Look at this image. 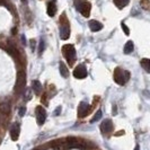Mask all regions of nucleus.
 <instances>
[{
  "label": "nucleus",
  "mask_w": 150,
  "mask_h": 150,
  "mask_svg": "<svg viewBox=\"0 0 150 150\" xmlns=\"http://www.w3.org/2000/svg\"><path fill=\"white\" fill-rule=\"evenodd\" d=\"M113 77H114L115 83H117V85H120V86H123L130 79V74H129V71H127V70H122L121 68H116L114 70Z\"/></svg>",
  "instance_id": "f257e3e1"
},
{
  "label": "nucleus",
  "mask_w": 150,
  "mask_h": 150,
  "mask_svg": "<svg viewBox=\"0 0 150 150\" xmlns=\"http://www.w3.org/2000/svg\"><path fill=\"white\" fill-rule=\"evenodd\" d=\"M75 6H76V9H77L83 17H89L90 9H91L90 2L86 1V0H75Z\"/></svg>",
  "instance_id": "f03ea898"
},
{
  "label": "nucleus",
  "mask_w": 150,
  "mask_h": 150,
  "mask_svg": "<svg viewBox=\"0 0 150 150\" xmlns=\"http://www.w3.org/2000/svg\"><path fill=\"white\" fill-rule=\"evenodd\" d=\"M62 53L63 57L66 58V60L69 62V64H74V62L76 60V50L74 47V45L71 44H66L62 46Z\"/></svg>",
  "instance_id": "7ed1b4c3"
},
{
  "label": "nucleus",
  "mask_w": 150,
  "mask_h": 150,
  "mask_svg": "<svg viewBox=\"0 0 150 150\" xmlns=\"http://www.w3.org/2000/svg\"><path fill=\"white\" fill-rule=\"evenodd\" d=\"M25 85H26V75H25V71L19 70L18 71V75H17V81L15 85V94L16 95H19L24 91L25 88Z\"/></svg>",
  "instance_id": "20e7f679"
},
{
  "label": "nucleus",
  "mask_w": 150,
  "mask_h": 150,
  "mask_svg": "<svg viewBox=\"0 0 150 150\" xmlns=\"http://www.w3.org/2000/svg\"><path fill=\"white\" fill-rule=\"evenodd\" d=\"M70 36V25L66 19H62L60 24V38L62 40H68Z\"/></svg>",
  "instance_id": "39448f33"
},
{
  "label": "nucleus",
  "mask_w": 150,
  "mask_h": 150,
  "mask_svg": "<svg viewBox=\"0 0 150 150\" xmlns=\"http://www.w3.org/2000/svg\"><path fill=\"white\" fill-rule=\"evenodd\" d=\"M45 120H46V111L44 110V107L38 106L36 107V121H38V125L44 124Z\"/></svg>",
  "instance_id": "423d86ee"
},
{
  "label": "nucleus",
  "mask_w": 150,
  "mask_h": 150,
  "mask_svg": "<svg viewBox=\"0 0 150 150\" xmlns=\"http://www.w3.org/2000/svg\"><path fill=\"white\" fill-rule=\"evenodd\" d=\"M74 76H75V78H77V79H83V78L87 77V69L83 64H79L78 67L75 68Z\"/></svg>",
  "instance_id": "0eeeda50"
},
{
  "label": "nucleus",
  "mask_w": 150,
  "mask_h": 150,
  "mask_svg": "<svg viewBox=\"0 0 150 150\" xmlns=\"http://www.w3.org/2000/svg\"><path fill=\"white\" fill-rule=\"evenodd\" d=\"M90 106L86 102H81L78 106V116L79 117H85L88 113H89Z\"/></svg>",
  "instance_id": "6e6552de"
},
{
  "label": "nucleus",
  "mask_w": 150,
  "mask_h": 150,
  "mask_svg": "<svg viewBox=\"0 0 150 150\" xmlns=\"http://www.w3.org/2000/svg\"><path fill=\"white\" fill-rule=\"evenodd\" d=\"M113 128H114V125H113L112 120H108V119L103 121V123L100 124V130L103 133H111L113 131Z\"/></svg>",
  "instance_id": "1a4fd4ad"
},
{
  "label": "nucleus",
  "mask_w": 150,
  "mask_h": 150,
  "mask_svg": "<svg viewBox=\"0 0 150 150\" xmlns=\"http://www.w3.org/2000/svg\"><path fill=\"white\" fill-rule=\"evenodd\" d=\"M19 133H21V127L18 123H14L10 128V137H11V140H18L19 138Z\"/></svg>",
  "instance_id": "9d476101"
},
{
  "label": "nucleus",
  "mask_w": 150,
  "mask_h": 150,
  "mask_svg": "<svg viewBox=\"0 0 150 150\" xmlns=\"http://www.w3.org/2000/svg\"><path fill=\"white\" fill-rule=\"evenodd\" d=\"M89 28L91 32H99L103 28V25H102V23L97 22V21H90Z\"/></svg>",
  "instance_id": "9b49d317"
},
{
  "label": "nucleus",
  "mask_w": 150,
  "mask_h": 150,
  "mask_svg": "<svg viewBox=\"0 0 150 150\" xmlns=\"http://www.w3.org/2000/svg\"><path fill=\"white\" fill-rule=\"evenodd\" d=\"M47 15L51 16V17H53V16L55 15V13H57V6H55V4L54 2H49L47 4Z\"/></svg>",
  "instance_id": "f8f14e48"
},
{
  "label": "nucleus",
  "mask_w": 150,
  "mask_h": 150,
  "mask_svg": "<svg viewBox=\"0 0 150 150\" xmlns=\"http://www.w3.org/2000/svg\"><path fill=\"white\" fill-rule=\"evenodd\" d=\"M32 87H33V90H34V93H35L36 95H40V94H41V91H42V85H41V83H40L38 80H33Z\"/></svg>",
  "instance_id": "ddd939ff"
},
{
  "label": "nucleus",
  "mask_w": 150,
  "mask_h": 150,
  "mask_svg": "<svg viewBox=\"0 0 150 150\" xmlns=\"http://www.w3.org/2000/svg\"><path fill=\"white\" fill-rule=\"evenodd\" d=\"M59 71H60V75L62 76L63 78H68L69 71H68L67 66H66L63 62H60V64H59Z\"/></svg>",
  "instance_id": "4468645a"
},
{
  "label": "nucleus",
  "mask_w": 150,
  "mask_h": 150,
  "mask_svg": "<svg viewBox=\"0 0 150 150\" xmlns=\"http://www.w3.org/2000/svg\"><path fill=\"white\" fill-rule=\"evenodd\" d=\"M133 49H134L133 42H132V41H128L127 44L124 45V53H125V54H130V53H132Z\"/></svg>",
  "instance_id": "2eb2a0df"
},
{
  "label": "nucleus",
  "mask_w": 150,
  "mask_h": 150,
  "mask_svg": "<svg viewBox=\"0 0 150 150\" xmlns=\"http://www.w3.org/2000/svg\"><path fill=\"white\" fill-rule=\"evenodd\" d=\"M0 112L2 113V114H9V112H10V104L8 103V102H6V103H2L1 105H0Z\"/></svg>",
  "instance_id": "dca6fc26"
},
{
  "label": "nucleus",
  "mask_w": 150,
  "mask_h": 150,
  "mask_svg": "<svg viewBox=\"0 0 150 150\" xmlns=\"http://www.w3.org/2000/svg\"><path fill=\"white\" fill-rule=\"evenodd\" d=\"M140 63H141V67H142L147 72H150V60L149 59L144 58V59H142V60L140 61Z\"/></svg>",
  "instance_id": "f3484780"
},
{
  "label": "nucleus",
  "mask_w": 150,
  "mask_h": 150,
  "mask_svg": "<svg viewBox=\"0 0 150 150\" xmlns=\"http://www.w3.org/2000/svg\"><path fill=\"white\" fill-rule=\"evenodd\" d=\"M113 1H114L115 6L117 8H120V9H122L123 7H125L129 4V0H113Z\"/></svg>",
  "instance_id": "a211bd4d"
},
{
  "label": "nucleus",
  "mask_w": 150,
  "mask_h": 150,
  "mask_svg": "<svg viewBox=\"0 0 150 150\" xmlns=\"http://www.w3.org/2000/svg\"><path fill=\"white\" fill-rule=\"evenodd\" d=\"M100 119H102V111H100V110H98L97 112H96V114L94 115V117L91 119V121H90V122H91V123H95V122L99 121Z\"/></svg>",
  "instance_id": "6ab92c4d"
},
{
  "label": "nucleus",
  "mask_w": 150,
  "mask_h": 150,
  "mask_svg": "<svg viewBox=\"0 0 150 150\" xmlns=\"http://www.w3.org/2000/svg\"><path fill=\"white\" fill-rule=\"evenodd\" d=\"M8 52L10 53L13 57H15L16 59H18V57H19V53H18V51H17L16 49H14V47H8Z\"/></svg>",
  "instance_id": "aec40b11"
},
{
  "label": "nucleus",
  "mask_w": 150,
  "mask_h": 150,
  "mask_svg": "<svg viewBox=\"0 0 150 150\" xmlns=\"http://www.w3.org/2000/svg\"><path fill=\"white\" fill-rule=\"evenodd\" d=\"M44 46H45L44 41L41 40V42H40V47H38V54H40V55H41V54L43 53V51H44Z\"/></svg>",
  "instance_id": "412c9836"
},
{
  "label": "nucleus",
  "mask_w": 150,
  "mask_h": 150,
  "mask_svg": "<svg viewBox=\"0 0 150 150\" xmlns=\"http://www.w3.org/2000/svg\"><path fill=\"white\" fill-rule=\"evenodd\" d=\"M0 5H1V6H5V7H7L9 10H11V6L9 5L8 0H0Z\"/></svg>",
  "instance_id": "4be33fe9"
},
{
  "label": "nucleus",
  "mask_w": 150,
  "mask_h": 150,
  "mask_svg": "<svg viewBox=\"0 0 150 150\" xmlns=\"http://www.w3.org/2000/svg\"><path fill=\"white\" fill-rule=\"evenodd\" d=\"M121 26H122V30H124L125 35H129V34H130V30L128 28V26H127V25H125L124 23H122V25H121Z\"/></svg>",
  "instance_id": "5701e85b"
},
{
  "label": "nucleus",
  "mask_w": 150,
  "mask_h": 150,
  "mask_svg": "<svg viewBox=\"0 0 150 150\" xmlns=\"http://www.w3.org/2000/svg\"><path fill=\"white\" fill-rule=\"evenodd\" d=\"M140 4L144 7V9H149V5H148L149 4V0H142Z\"/></svg>",
  "instance_id": "b1692460"
},
{
  "label": "nucleus",
  "mask_w": 150,
  "mask_h": 150,
  "mask_svg": "<svg viewBox=\"0 0 150 150\" xmlns=\"http://www.w3.org/2000/svg\"><path fill=\"white\" fill-rule=\"evenodd\" d=\"M25 113H26V107H21V110H19V116H24Z\"/></svg>",
  "instance_id": "393cba45"
},
{
  "label": "nucleus",
  "mask_w": 150,
  "mask_h": 150,
  "mask_svg": "<svg viewBox=\"0 0 150 150\" xmlns=\"http://www.w3.org/2000/svg\"><path fill=\"white\" fill-rule=\"evenodd\" d=\"M60 113H61V106H59V107H58V108L55 110V112H54V115L57 116V115H59Z\"/></svg>",
  "instance_id": "a878e982"
},
{
  "label": "nucleus",
  "mask_w": 150,
  "mask_h": 150,
  "mask_svg": "<svg viewBox=\"0 0 150 150\" xmlns=\"http://www.w3.org/2000/svg\"><path fill=\"white\" fill-rule=\"evenodd\" d=\"M113 114H116V106H113Z\"/></svg>",
  "instance_id": "bb28decb"
},
{
  "label": "nucleus",
  "mask_w": 150,
  "mask_h": 150,
  "mask_svg": "<svg viewBox=\"0 0 150 150\" xmlns=\"http://www.w3.org/2000/svg\"><path fill=\"white\" fill-rule=\"evenodd\" d=\"M22 41H23V43H24V45H25V43H26V40H25V36H22Z\"/></svg>",
  "instance_id": "cd10ccee"
},
{
  "label": "nucleus",
  "mask_w": 150,
  "mask_h": 150,
  "mask_svg": "<svg viewBox=\"0 0 150 150\" xmlns=\"http://www.w3.org/2000/svg\"><path fill=\"white\" fill-rule=\"evenodd\" d=\"M134 150H140V148H139V146H135Z\"/></svg>",
  "instance_id": "c85d7f7f"
},
{
  "label": "nucleus",
  "mask_w": 150,
  "mask_h": 150,
  "mask_svg": "<svg viewBox=\"0 0 150 150\" xmlns=\"http://www.w3.org/2000/svg\"><path fill=\"white\" fill-rule=\"evenodd\" d=\"M23 4H27V0H22Z\"/></svg>",
  "instance_id": "c756f323"
},
{
  "label": "nucleus",
  "mask_w": 150,
  "mask_h": 150,
  "mask_svg": "<svg viewBox=\"0 0 150 150\" xmlns=\"http://www.w3.org/2000/svg\"><path fill=\"white\" fill-rule=\"evenodd\" d=\"M52 1H53V2H54V1H55V0H52Z\"/></svg>",
  "instance_id": "7c9ffc66"
},
{
  "label": "nucleus",
  "mask_w": 150,
  "mask_h": 150,
  "mask_svg": "<svg viewBox=\"0 0 150 150\" xmlns=\"http://www.w3.org/2000/svg\"><path fill=\"white\" fill-rule=\"evenodd\" d=\"M35 150H38V149H35Z\"/></svg>",
  "instance_id": "2f4dec72"
}]
</instances>
